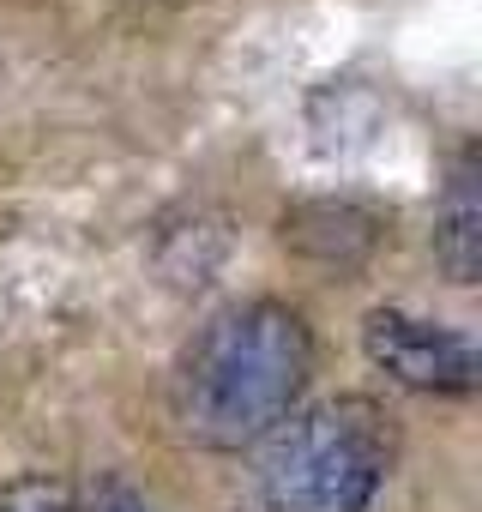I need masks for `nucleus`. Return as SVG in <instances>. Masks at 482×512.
I'll return each mask as SVG.
<instances>
[{"mask_svg": "<svg viewBox=\"0 0 482 512\" xmlns=\"http://www.w3.org/2000/svg\"><path fill=\"white\" fill-rule=\"evenodd\" d=\"M362 350L374 368H386L410 392H470L476 386V344L404 308H374L362 320Z\"/></svg>", "mask_w": 482, "mask_h": 512, "instance_id": "7ed1b4c3", "label": "nucleus"}, {"mask_svg": "<svg viewBox=\"0 0 482 512\" xmlns=\"http://www.w3.org/2000/svg\"><path fill=\"white\" fill-rule=\"evenodd\" d=\"M392 464L386 410L368 398H332L290 428H272L260 488L272 512H368Z\"/></svg>", "mask_w": 482, "mask_h": 512, "instance_id": "f03ea898", "label": "nucleus"}, {"mask_svg": "<svg viewBox=\"0 0 482 512\" xmlns=\"http://www.w3.org/2000/svg\"><path fill=\"white\" fill-rule=\"evenodd\" d=\"M97 512H151V506H145V500H139V494H127V488H109V494H103V506H97Z\"/></svg>", "mask_w": 482, "mask_h": 512, "instance_id": "0eeeda50", "label": "nucleus"}, {"mask_svg": "<svg viewBox=\"0 0 482 512\" xmlns=\"http://www.w3.org/2000/svg\"><path fill=\"white\" fill-rule=\"evenodd\" d=\"M0 512H73V494L49 476H19L7 494H0Z\"/></svg>", "mask_w": 482, "mask_h": 512, "instance_id": "423d86ee", "label": "nucleus"}, {"mask_svg": "<svg viewBox=\"0 0 482 512\" xmlns=\"http://www.w3.org/2000/svg\"><path fill=\"white\" fill-rule=\"evenodd\" d=\"M374 241H380V223L362 205L320 199V205H296L284 217V247L308 253V260H320V266H356Z\"/></svg>", "mask_w": 482, "mask_h": 512, "instance_id": "39448f33", "label": "nucleus"}, {"mask_svg": "<svg viewBox=\"0 0 482 512\" xmlns=\"http://www.w3.org/2000/svg\"><path fill=\"white\" fill-rule=\"evenodd\" d=\"M434 260L452 284H476L482 272V199H476V151H464L446 175V199L434 211Z\"/></svg>", "mask_w": 482, "mask_h": 512, "instance_id": "20e7f679", "label": "nucleus"}, {"mask_svg": "<svg viewBox=\"0 0 482 512\" xmlns=\"http://www.w3.org/2000/svg\"><path fill=\"white\" fill-rule=\"evenodd\" d=\"M314 374V332L290 302H235L211 314L175 362V422L193 446L235 452L266 440Z\"/></svg>", "mask_w": 482, "mask_h": 512, "instance_id": "f257e3e1", "label": "nucleus"}]
</instances>
